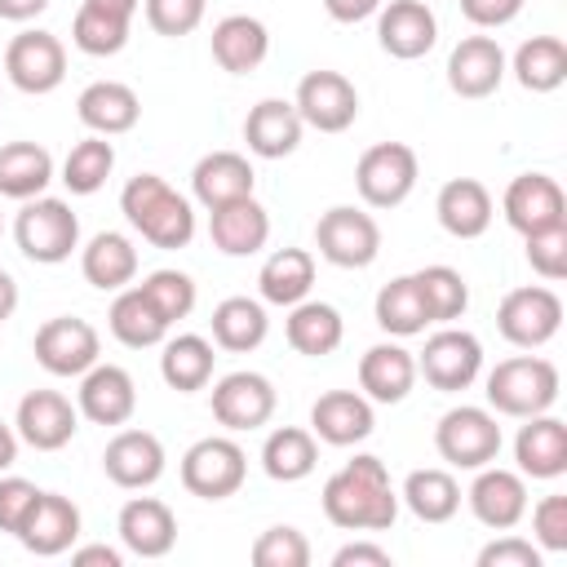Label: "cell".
Returning <instances> with one entry per match:
<instances>
[{
  "instance_id": "54",
  "label": "cell",
  "mask_w": 567,
  "mask_h": 567,
  "mask_svg": "<svg viewBox=\"0 0 567 567\" xmlns=\"http://www.w3.org/2000/svg\"><path fill=\"white\" fill-rule=\"evenodd\" d=\"M523 4H527V0H461V13H465L474 27L492 31V27H509V22L523 13Z\"/></svg>"
},
{
  "instance_id": "53",
  "label": "cell",
  "mask_w": 567,
  "mask_h": 567,
  "mask_svg": "<svg viewBox=\"0 0 567 567\" xmlns=\"http://www.w3.org/2000/svg\"><path fill=\"white\" fill-rule=\"evenodd\" d=\"M478 567H540V545L514 532H501L478 549Z\"/></svg>"
},
{
  "instance_id": "40",
  "label": "cell",
  "mask_w": 567,
  "mask_h": 567,
  "mask_svg": "<svg viewBox=\"0 0 567 567\" xmlns=\"http://www.w3.org/2000/svg\"><path fill=\"white\" fill-rule=\"evenodd\" d=\"M53 182V155L40 142H4L0 146V199H35Z\"/></svg>"
},
{
  "instance_id": "58",
  "label": "cell",
  "mask_w": 567,
  "mask_h": 567,
  "mask_svg": "<svg viewBox=\"0 0 567 567\" xmlns=\"http://www.w3.org/2000/svg\"><path fill=\"white\" fill-rule=\"evenodd\" d=\"M49 9V0H0V18L4 22H31Z\"/></svg>"
},
{
  "instance_id": "11",
  "label": "cell",
  "mask_w": 567,
  "mask_h": 567,
  "mask_svg": "<svg viewBox=\"0 0 567 567\" xmlns=\"http://www.w3.org/2000/svg\"><path fill=\"white\" fill-rule=\"evenodd\" d=\"M478 372H483V341L465 328H452V323L430 332L425 350L416 354V377H425L443 394L470 390L478 381Z\"/></svg>"
},
{
  "instance_id": "16",
  "label": "cell",
  "mask_w": 567,
  "mask_h": 567,
  "mask_svg": "<svg viewBox=\"0 0 567 567\" xmlns=\"http://www.w3.org/2000/svg\"><path fill=\"white\" fill-rule=\"evenodd\" d=\"M465 501L483 527L509 532L527 518V478L518 470H505V465H483V470H474Z\"/></svg>"
},
{
  "instance_id": "56",
  "label": "cell",
  "mask_w": 567,
  "mask_h": 567,
  "mask_svg": "<svg viewBox=\"0 0 567 567\" xmlns=\"http://www.w3.org/2000/svg\"><path fill=\"white\" fill-rule=\"evenodd\" d=\"M71 563L75 567H124V549L115 545H71Z\"/></svg>"
},
{
  "instance_id": "55",
  "label": "cell",
  "mask_w": 567,
  "mask_h": 567,
  "mask_svg": "<svg viewBox=\"0 0 567 567\" xmlns=\"http://www.w3.org/2000/svg\"><path fill=\"white\" fill-rule=\"evenodd\" d=\"M390 549L377 545V540H350L332 554V567H390Z\"/></svg>"
},
{
  "instance_id": "60",
  "label": "cell",
  "mask_w": 567,
  "mask_h": 567,
  "mask_svg": "<svg viewBox=\"0 0 567 567\" xmlns=\"http://www.w3.org/2000/svg\"><path fill=\"white\" fill-rule=\"evenodd\" d=\"M18 443H22V439H18V430H13L9 421H0V474L18 461Z\"/></svg>"
},
{
  "instance_id": "6",
  "label": "cell",
  "mask_w": 567,
  "mask_h": 567,
  "mask_svg": "<svg viewBox=\"0 0 567 567\" xmlns=\"http://www.w3.org/2000/svg\"><path fill=\"white\" fill-rule=\"evenodd\" d=\"M315 248L337 270H363L381 252V226H377V217L368 208L332 204L315 221Z\"/></svg>"
},
{
  "instance_id": "22",
  "label": "cell",
  "mask_w": 567,
  "mask_h": 567,
  "mask_svg": "<svg viewBox=\"0 0 567 567\" xmlns=\"http://www.w3.org/2000/svg\"><path fill=\"white\" fill-rule=\"evenodd\" d=\"M22 549H31L35 558H58L80 540V505L62 492H40L27 523L18 527Z\"/></svg>"
},
{
  "instance_id": "52",
  "label": "cell",
  "mask_w": 567,
  "mask_h": 567,
  "mask_svg": "<svg viewBox=\"0 0 567 567\" xmlns=\"http://www.w3.org/2000/svg\"><path fill=\"white\" fill-rule=\"evenodd\" d=\"M35 496H40V487H35L31 478H18V474L4 470V474H0V532L18 536V527L27 523Z\"/></svg>"
},
{
  "instance_id": "51",
  "label": "cell",
  "mask_w": 567,
  "mask_h": 567,
  "mask_svg": "<svg viewBox=\"0 0 567 567\" xmlns=\"http://www.w3.org/2000/svg\"><path fill=\"white\" fill-rule=\"evenodd\" d=\"M532 540L540 554H567V496L549 492L532 505Z\"/></svg>"
},
{
  "instance_id": "42",
  "label": "cell",
  "mask_w": 567,
  "mask_h": 567,
  "mask_svg": "<svg viewBox=\"0 0 567 567\" xmlns=\"http://www.w3.org/2000/svg\"><path fill=\"white\" fill-rule=\"evenodd\" d=\"M509 71L527 93H554L567 80V44L558 35H532L514 49Z\"/></svg>"
},
{
  "instance_id": "4",
  "label": "cell",
  "mask_w": 567,
  "mask_h": 567,
  "mask_svg": "<svg viewBox=\"0 0 567 567\" xmlns=\"http://www.w3.org/2000/svg\"><path fill=\"white\" fill-rule=\"evenodd\" d=\"M13 239L27 261L58 266L80 248V217L71 213L66 199L35 195V199H22V208L13 217Z\"/></svg>"
},
{
  "instance_id": "26",
  "label": "cell",
  "mask_w": 567,
  "mask_h": 567,
  "mask_svg": "<svg viewBox=\"0 0 567 567\" xmlns=\"http://www.w3.org/2000/svg\"><path fill=\"white\" fill-rule=\"evenodd\" d=\"M208 239L226 257H252L270 239V213L257 204V195L230 199L221 208H208Z\"/></svg>"
},
{
  "instance_id": "14",
  "label": "cell",
  "mask_w": 567,
  "mask_h": 567,
  "mask_svg": "<svg viewBox=\"0 0 567 567\" xmlns=\"http://www.w3.org/2000/svg\"><path fill=\"white\" fill-rule=\"evenodd\" d=\"M275 385L270 377L252 372V368H239V372H226L217 385H213V421L226 425L230 434L239 430H261L270 416H275Z\"/></svg>"
},
{
  "instance_id": "49",
  "label": "cell",
  "mask_w": 567,
  "mask_h": 567,
  "mask_svg": "<svg viewBox=\"0 0 567 567\" xmlns=\"http://www.w3.org/2000/svg\"><path fill=\"white\" fill-rule=\"evenodd\" d=\"M523 239H527V266L540 279H549V284L567 279V221L545 226V230H532Z\"/></svg>"
},
{
  "instance_id": "37",
  "label": "cell",
  "mask_w": 567,
  "mask_h": 567,
  "mask_svg": "<svg viewBox=\"0 0 567 567\" xmlns=\"http://www.w3.org/2000/svg\"><path fill=\"white\" fill-rule=\"evenodd\" d=\"M213 363H217V354H213V341H208V337H199V332H177V337L164 341L159 377H164L168 390L195 394V390H204V385L213 381Z\"/></svg>"
},
{
  "instance_id": "50",
  "label": "cell",
  "mask_w": 567,
  "mask_h": 567,
  "mask_svg": "<svg viewBox=\"0 0 567 567\" xmlns=\"http://www.w3.org/2000/svg\"><path fill=\"white\" fill-rule=\"evenodd\" d=\"M142 9H146V27L155 35L177 40V35H190L204 22L208 0H142Z\"/></svg>"
},
{
  "instance_id": "10",
  "label": "cell",
  "mask_w": 567,
  "mask_h": 567,
  "mask_svg": "<svg viewBox=\"0 0 567 567\" xmlns=\"http://www.w3.org/2000/svg\"><path fill=\"white\" fill-rule=\"evenodd\" d=\"M31 354L49 377H84L102 359V337L80 315H53L35 328Z\"/></svg>"
},
{
  "instance_id": "17",
  "label": "cell",
  "mask_w": 567,
  "mask_h": 567,
  "mask_svg": "<svg viewBox=\"0 0 567 567\" xmlns=\"http://www.w3.org/2000/svg\"><path fill=\"white\" fill-rule=\"evenodd\" d=\"M439 40V18L425 0H385L377 9V44L399 58V62H416L434 49Z\"/></svg>"
},
{
  "instance_id": "15",
  "label": "cell",
  "mask_w": 567,
  "mask_h": 567,
  "mask_svg": "<svg viewBox=\"0 0 567 567\" xmlns=\"http://www.w3.org/2000/svg\"><path fill=\"white\" fill-rule=\"evenodd\" d=\"M13 430L35 452H58L80 430V408L62 390H27L13 412Z\"/></svg>"
},
{
  "instance_id": "27",
  "label": "cell",
  "mask_w": 567,
  "mask_h": 567,
  "mask_svg": "<svg viewBox=\"0 0 567 567\" xmlns=\"http://www.w3.org/2000/svg\"><path fill=\"white\" fill-rule=\"evenodd\" d=\"M75 115H80V124H84L89 133H97V137H120V133L137 128L142 102H137V93H133L124 80H93V84L80 89Z\"/></svg>"
},
{
  "instance_id": "24",
  "label": "cell",
  "mask_w": 567,
  "mask_h": 567,
  "mask_svg": "<svg viewBox=\"0 0 567 567\" xmlns=\"http://www.w3.org/2000/svg\"><path fill=\"white\" fill-rule=\"evenodd\" d=\"M505 71H509V58L492 35H465L447 53V84L456 97H492Z\"/></svg>"
},
{
  "instance_id": "8",
  "label": "cell",
  "mask_w": 567,
  "mask_h": 567,
  "mask_svg": "<svg viewBox=\"0 0 567 567\" xmlns=\"http://www.w3.org/2000/svg\"><path fill=\"white\" fill-rule=\"evenodd\" d=\"M434 447L439 456L452 465V470H483L501 456V425H496V412L487 408H474V403H461V408H447L434 425Z\"/></svg>"
},
{
  "instance_id": "36",
  "label": "cell",
  "mask_w": 567,
  "mask_h": 567,
  "mask_svg": "<svg viewBox=\"0 0 567 567\" xmlns=\"http://www.w3.org/2000/svg\"><path fill=\"white\" fill-rule=\"evenodd\" d=\"M261 301L270 306H297L315 288V252L306 248H275L257 270Z\"/></svg>"
},
{
  "instance_id": "20",
  "label": "cell",
  "mask_w": 567,
  "mask_h": 567,
  "mask_svg": "<svg viewBox=\"0 0 567 567\" xmlns=\"http://www.w3.org/2000/svg\"><path fill=\"white\" fill-rule=\"evenodd\" d=\"M75 408H80V416H89L93 425H128V416L137 412V385H133L128 368L97 359V363L80 377Z\"/></svg>"
},
{
  "instance_id": "19",
  "label": "cell",
  "mask_w": 567,
  "mask_h": 567,
  "mask_svg": "<svg viewBox=\"0 0 567 567\" xmlns=\"http://www.w3.org/2000/svg\"><path fill=\"white\" fill-rule=\"evenodd\" d=\"M164 465H168L164 443L151 430H115L111 443L102 447V470L124 492H142V487L159 483Z\"/></svg>"
},
{
  "instance_id": "32",
  "label": "cell",
  "mask_w": 567,
  "mask_h": 567,
  "mask_svg": "<svg viewBox=\"0 0 567 567\" xmlns=\"http://www.w3.org/2000/svg\"><path fill=\"white\" fill-rule=\"evenodd\" d=\"M252 186H257V173H252L248 155H239V151H208L190 168V195L204 208H221L230 199H244V195H252Z\"/></svg>"
},
{
  "instance_id": "61",
  "label": "cell",
  "mask_w": 567,
  "mask_h": 567,
  "mask_svg": "<svg viewBox=\"0 0 567 567\" xmlns=\"http://www.w3.org/2000/svg\"><path fill=\"white\" fill-rule=\"evenodd\" d=\"M80 4H93V9H106V13H120V18H133L142 9V0H80Z\"/></svg>"
},
{
  "instance_id": "9",
  "label": "cell",
  "mask_w": 567,
  "mask_h": 567,
  "mask_svg": "<svg viewBox=\"0 0 567 567\" xmlns=\"http://www.w3.org/2000/svg\"><path fill=\"white\" fill-rule=\"evenodd\" d=\"M496 328L509 346L518 350H540L558 337L563 328V297L545 284H523V288H509L496 306Z\"/></svg>"
},
{
  "instance_id": "34",
  "label": "cell",
  "mask_w": 567,
  "mask_h": 567,
  "mask_svg": "<svg viewBox=\"0 0 567 567\" xmlns=\"http://www.w3.org/2000/svg\"><path fill=\"white\" fill-rule=\"evenodd\" d=\"M80 270L93 288L102 292H120L137 279V248L128 235L120 230H97L84 248H80Z\"/></svg>"
},
{
  "instance_id": "33",
  "label": "cell",
  "mask_w": 567,
  "mask_h": 567,
  "mask_svg": "<svg viewBox=\"0 0 567 567\" xmlns=\"http://www.w3.org/2000/svg\"><path fill=\"white\" fill-rule=\"evenodd\" d=\"M284 337H288V346H292L297 354L323 359V354H332V350L346 341V319H341V310H337L332 301H310V297H306V301L288 306Z\"/></svg>"
},
{
  "instance_id": "48",
  "label": "cell",
  "mask_w": 567,
  "mask_h": 567,
  "mask_svg": "<svg viewBox=\"0 0 567 567\" xmlns=\"http://www.w3.org/2000/svg\"><path fill=\"white\" fill-rule=\"evenodd\" d=\"M248 558H252L257 567H306V563H310V540H306V532L279 523V527H266V532L252 540Z\"/></svg>"
},
{
  "instance_id": "1",
  "label": "cell",
  "mask_w": 567,
  "mask_h": 567,
  "mask_svg": "<svg viewBox=\"0 0 567 567\" xmlns=\"http://www.w3.org/2000/svg\"><path fill=\"white\" fill-rule=\"evenodd\" d=\"M319 501L323 518L341 532H390L399 518V492L390 483L385 461L372 452H359L337 474H328Z\"/></svg>"
},
{
  "instance_id": "12",
  "label": "cell",
  "mask_w": 567,
  "mask_h": 567,
  "mask_svg": "<svg viewBox=\"0 0 567 567\" xmlns=\"http://www.w3.org/2000/svg\"><path fill=\"white\" fill-rule=\"evenodd\" d=\"M4 75L22 93H35V97L53 93L66 80V49H62V40L53 31H40V27L18 31L9 40V49H4Z\"/></svg>"
},
{
  "instance_id": "43",
  "label": "cell",
  "mask_w": 567,
  "mask_h": 567,
  "mask_svg": "<svg viewBox=\"0 0 567 567\" xmlns=\"http://www.w3.org/2000/svg\"><path fill=\"white\" fill-rule=\"evenodd\" d=\"M372 315H377L381 332H390V337H416V332L430 328V315H425V301H421L412 275H399V279L381 284V292L372 301Z\"/></svg>"
},
{
  "instance_id": "35",
  "label": "cell",
  "mask_w": 567,
  "mask_h": 567,
  "mask_svg": "<svg viewBox=\"0 0 567 567\" xmlns=\"http://www.w3.org/2000/svg\"><path fill=\"white\" fill-rule=\"evenodd\" d=\"M106 328H111V337L120 346L151 350V346H164V337H168L173 323L151 306V297L142 288H120L115 301H111V310H106Z\"/></svg>"
},
{
  "instance_id": "57",
  "label": "cell",
  "mask_w": 567,
  "mask_h": 567,
  "mask_svg": "<svg viewBox=\"0 0 567 567\" xmlns=\"http://www.w3.org/2000/svg\"><path fill=\"white\" fill-rule=\"evenodd\" d=\"M385 0H323V9H328V18L332 22H363V18H372L377 9H381Z\"/></svg>"
},
{
  "instance_id": "45",
  "label": "cell",
  "mask_w": 567,
  "mask_h": 567,
  "mask_svg": "<svg viewBox=\"0 0 567 567\" xmlns=\"http://www.w3.org/2000/svg\"><path fill=\"white\" fill-rule=\"evenodd\" d=\"M412 279H416V292L425 301L430 323H452V319H461L470 310V284H465L461 270L434 261V266H421Z\"/></svg>"
},
{
  "instance_id": "62",
  "label": "cell",
  "mask_w": 567,
  "mask_h": 567,
  "mask_svg": "<svg viewBox=\"0 0 567 567\" xmlns=\"http://www.w3.org/2000/svg\"><path fill=\"white\" fill-rule=\"evenodd\" d=\"M0 235H4V217H0Z\"/></svg>"
},
{
  "instance_id": "13",
  "label": "cell",
  "mask_w": 567,
  "mask_h": 567,
  "mask_svg": "<svg viewBox=\"0 0 567 567\" xmlns=\"http://www.w3.org/2000/svg\"><path fill=\"white\" fill-rule=\"evenodd\" d=\"M297 115L306 128H319V133H346L354 120H359V89L341 75V71H306L301 84H297V97H292Z\"/></svg>"
},
{
  "instance_id": "3",
  "label": "cell",
  "mask_w": 567,
  "mask_h": 567,
  "mask_svg": "<svg viewBox=\"0 0 567 567\" xmlns=\"http://www.w3.org/2000/svg\"><path fill=\"white\" fill-rule=\"evenodd\" d=\"M558 368L545 354H514L487 372V403L501 416H536L558 403Z\"/></svg>"
},
{
  "instance_id": "5",
  "label": "cell",
  "mask_w": 567,
  "mask_h": 567,
  "mask_svg": "<svg viewBox=\"0 0 567 567\" xmlns=\"http://www.w3.org/2000/svg\"><path fill=\"white\" fill-rule=\"evenodd\" d=\"M182 487L199 501H226L244 487L248 478V456L235 439L226 434H208V439H195L186 452H182Z\"/></svg>"
},
{
  "instance_id": "21",
  "label": "cell",
  "mask_w": 567,
  "mask_h": 567,
  "mask_svg": "<svg viewBox=\"0 0 567 567\" xmlns=\"http://www.w3.org/2000/svg\"><path fill=\"white\" fill-rule=\"evenodd\" d=\"M377 430L372 399L359 390H328L310 408V434L328 447H354Z\"/></svg>"
},
{
  "instance_id": "39",
  "label": "cell",
  "mask_w": 567,
  "mask_h": 567,
  "mask_svg": "<svg viewBox=\"0 0 567 567\" xmlns=\"http://www.w3.org/2000/svg\"><path fill=\"white\" fill-rule=\"evenodd\" d=\"M319 465V439L301 425H279L261 443V470L275 483H301Z\"/></svg>"
},
{
  "instance_id": "46",
  "label": "cell",
  "mask_w": 567,
  "mask_h": 567,
  "mask_svg": "<svg viewBox=\"0 0 567 567\" xmlns=\"http://www.w3.org/2000/svg\"><path fill=\"white\" fill-rule=\"evenodd\" d=\"M128 27H133V18H120V13H106V9L80 4L75 18H71V44L80 53H89V58H115L128 44Z\"/></svg>"
},
{
  "instance_id": "28",
  "label": "cell",
  "mask_w": 567,
  "mask_h": 567,
  "mask_svg": "<svg viewBox=\"0 0 567 567\" xmlns=\"http://www.w3.org/2000/svg\"><path fill=\"white\" fill-rule=\"evenodd\" d=\"M527 425H518L514 434V461L523 478H558L567 474V425L549 412L523 416Z\"/></svg>"
},
{
  "instance_id": "31",
  "label": "cell",
  "mask_w": 567,
  "mask_h": 567,
  "mask_svg": "<svg viewBox=\"0 0 567 567\" xmlns=\"http://www.w3.org/2000/svg\"><path fill=\"white\" fill-rule=\"evenodd\" d=\"M301 133H306V124H301L297 106L284 102V97H261L244 115V142H248V151L257 159H284V155H292L301 146Z\"/></svg>"
},
{
  "instance_id": "30",
  "label": "cell",
  "mask_w": 567,
  "mask_h": 567,
  "mask_svg": "<svg viewBox=\"0 0 567 567\" xmlns=\"http://www.w3.org/2000/svg\"><path fill=\"white\" fill-rule=\"evenodd\" d=\"M208 49H213V62H217L221 71L248 75V71H257V66L266 62V53H270V31H266V22L252 18V13H226V18L213 27Z\"/></svg>"
},
{
  "instance_id": "7",
  "label": "cell",
  "mask_w": 567,
  "mask_h": 567,
  "mask_svg": "<svg viewBox=\"0 0 567 567\" xmlns=\"http://www.w3.org/2000/svg\"><path fill=\"white\" fill-rule=\"evenodd\" d=\"M421 177V159L408 142H377L354 164V190L368 208H399Z\"/></svg>"
},
{
  "instance_id": "2",
  "label": "cell",
  "mask_w": 567,
  "mask_h": 567,
  "mask_svg": "<svg viewBox=\"0 0 567 567\" xmlns=\"http://www.w3.org/2000/svg\"><path fill=\"white\" fill-rule=\"evenodd\" d=\"M120 213L155 248H186L195 239V204L173 190L159 173H137L120 190Z\"/></svg>"
},
{
  "instance_id": "23",
  "label": "cell",
  "mask_w": 567,
  "mask_h": 567,
  "mask_svg": "<svg viewBox=\"0 0 567 567\" xmlns=\"http://www.w3.org/2000/svg\"><path fill=\"white\" fill-rule=\"evenodd\" d=\"M124 554L137 558H164L177 545V514L159 496H128L120 518H115Z\"/></svg>"
},
{
  "instance_id": "44",
  "label": "cell",
  "mask_w": 567,
  "mask_h": 567,
  "mask_svg": "<svg viewBox=\"0 0 567 567\" xmlns=\"http://www.w3.org/2000/svg\"><path fill=\"white\" fill-rule=\"evenodd\" d=\"M111 173H115V146L111 137H97V133L80 137L62 159V186L71 195H97Z\"/></svg>"
},
{
  "instance_id": "41",
  "label": "cell",
  "mask_w": 567,
  "mask_h": 567,
  "mask_svg": "<svg viewBox=\"0 0 567 567\" xmlns=\"http://www.w3.org/2000/svg\"><path fill=\"white\" fill-rule=\"evenodd\" d=\"M399 501H403L421 523H447V518L461 509V483H456L452 470L425 465V470H412V474L403 478Z\"/></svg>"
},
{
  "instance_id": "18",
  "label": "cell",
  "mask_w": 567,
  "mask_h": 567,
  "mask_svg": "<svg viewBox=\"0 0 567 567\" xmlns=\"http://www.w3.org/2000/svg\"><path fill=\"white\" fill-rule=\"evenodd\" d=\"M501 213L518 235H532L567 221V195L549 173H518L501 195Z\"/></svg>"
},
{
  "instance_id": "29",
  "label": "cell",
  "mask_w": 567,
  "mask_h": 567,
  "mask_svg": "<svg viewBox=\"0 0 567 567\" xmlns=\"http://www.w3.org/2000/svg\"><path fill=\"white\" fill-rule=\"evenodd\" d=\"M416 385V354L403 350L399 341L368 346L359 359V394L372 403H403Z\"/></svg>"
},
{
  "instance_id": "59",
  "label": "cell",
  "mask_w": 567,
  "mask_h": 567,
  "mask_svg": "<svg viewBox=\"0 0 567 567\" xmlns=\"http://www.w3.org/2000/svg\"><path fill=\"white\" fill-rule=\"evenodd\" d=\"M13 310H18V279L9 270H0V323L13 319Z\"/></svg>"
},
{
  "instance_id": "38",
  "label": "cell",
  "mask_w": 567,
  "mask_h": 567,
  "mask_svg": "<svg viewBox=\"0 0 567 567\" xmlns=\"http://www.w3.org/2000/svg\"><path fill=\"white\" fill-rule=\"evenodd\" d=\"M213 346L217 350H230V354H248L266 341L270 332V319H266V306L252 301V297H226L213 306Z\"/></svg>"
},
{
  "instance_id": "47",
  "label": "cell",
  "mask_w": 567,
  "mask_h": 567,
  "mask_svg": "<svg viewBox=\"0 0 567 567\" xmlns=\"http://www.w3.org/2000/svg\"><path fill=\"white\" fill-rule=\"evenodd\" d=\"M146 297H151V306L168 319V323H177V319H186L190 310H195V279L186 275V270H173V266H164V270H151L142 284H137Z\"/></svg>"
},
{
  "instance_id": "25",
  "label": "cell",
  "mask_w": 567,
  "mask_h": 567,
  "mask_svg": "<svg viewBox=\"0 0 567 567\" xmlns=\"http://www.w3.org/2000/svg\"><path fill=\"white\" fill-rule=\"evenodd\" d=\"M434 217L452 239H478L496 217V199L478 177H452L439 186Z\"/></svg>"
}]
</instances>
